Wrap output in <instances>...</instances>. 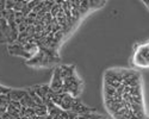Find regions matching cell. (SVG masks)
<instances>
[{
  "instance_id": "6da1fadb",
  "label": "cell",
  "mask_w": 149,
  "mask_h": 119,
  "mask_svg": "<svg viewBox=\"0 0 149 119\" xmlns=\"http://www.w3.org/2000/svg\"><path fill=\"white\" fill-rule=\"evenodd\" d=\"M106 5L105 1H15L16 43L7 53L25 58L30 67H56L60 48L81 20Z\"/></svg>"
},
{
  "instance_id": "7a4b0ae2",
  "label": "cell",
  "mask_w": 149,
  "mask_h": 119,
  "mask_svg": "<svg viewBox=\"0 0 149 119\" xmlns=\"http://www.w3.org/2000/svg\"><path fill=\"white\" fill-rule=\"evenodd\" d=\"M103 101L112 119H149L141 71L109 68L103 75Z\"/></svg>"
},
{
  "instance_id": "3957f363",
  "label": "cell",
  "mask_w": 149,
  "mask_h": 119,
  "mask_svg": "<svg viewBox=\"0 0 149 119\" xmlns=\"http://www.w3.org/2000/svg\"><path fill=\"white\" fill-rule=\"evenodd\" d=\"M62 77V93L69 94L74 98H80L84 89V81L78 75L74 64H58Z\"/></svg>"
},
{
  "instance_id": "277c9868",
  "label": "cell",
  "mask_w": 149,
  "mask_h": 119,
  "mask_svg": "<svg viewBox=\"0 0 149 119\" xmlns=\"http://www.w3.org/2000/svg\"><path fill=\"white\" fill-rule=\"evenodd\" d=\"M131 66L136 70L149 69V39L135 43L130 56Z\"/></svg>"
},
{
  "instance_id": "5b68a950",
  "label": "cell",
  "mask_w": 149,
  "mask_h": 119,
  "mask_svg": "<svg viewBox=\"0 0 149 119\" xmlns=\"http://www.w3.org/2000/svg\"><path fill=\"white\" fill-rule=\"evenodd\" d=\"M143 5L149 10V0H146V1H143Z\"/></svg>"
}]
</instances>
